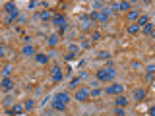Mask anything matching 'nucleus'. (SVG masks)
Listing matches in <instances>:
<instances>
[{"instance_id":"1","label":"nucleus","mask_w":155,"mask_h":116,"mask_svg":"<svg viewBox=\"0 0 155 116\" xmlns=\"http://www.w3.org/2000/svg\"><path fill=\"white\" fill-rule=\"evenodd\" d=\"M68 99H70L68 93H58V95H55V99H53V108H55V110H64Z\"/></svg>"},{"instance_id":"2","label":"nucleus","mask_w":155,"mask_h":116,"mask_svg":"<svg viewBox=\"0 0 155 116\" xmlns=\"http://www.w3.org/2000/svg\"><path fill=\"white\" fill-rule=\"evenodd\" d=\"M116 75L114 68H103V70H97V81H109Z\"/></svg>"},{"instance_id":"3","label":"nucleus","mask_w":155,"mask_h":116,"mask_svg":"<svg viewBox=\"0 0 155 116\" xmlns=\"http://www.w3.org/2000/svg\"><path fill=\"white\" fill-rule=\"evenodd\" d=\"M122 91H124V85H120V83H112V85L105 87L107 95H122Z\"/></svg>"},{"instance_id":"4","label":"nucleus","mask_w":155,"mask_h":116,"mask_svg":"<svg viewBox=\"0 0 155 116\" xmlns=\"http://www.w3.org/2000/svg\"><path fill=\"white\" fill-rule=\"evenodd\" d=\"M87 97H89V89H85V87H79V89H76V93H74L76 101H87Z\"/></svg>"},{"instance_id":"5","label":"nucleus","mask_w":155,"mask_h":116,"mask_svg":"<svg viewBox=\"0 0 155 116\" xmlns=\"http://www.w3.org/2000/svg\"><path fill=\"white\" fill-rule=\"evenodd\" d=\"M53 23L60 27V33L66 29V18H64V16H60V14H58V16H53Z\"/></svg>"},{"instance_id":"6","label":"nucleus","mask_w":155,"mask_h":116,"mask_svg":"<svg viewBox=\"0 0 155 116\" xmlns=\"http://www.w3.org/2000/svg\"><path fill=\"white\" fill-rule=\"evenodd\" d=\"M51 74H53V81H62V72H60V68L58 66H53V70H51Z\"/></svg>"},{"instance_id":"7","label":"nucleus","mask_w":155,"mask_h":116,"mask_svg":"<svg viewBox=\"0 0 155 116\" xmlns=\"http://www.w3.org/2000/svg\"><path fill=\"white\" fill-rule=\"evenodd\" d=\"M109 16H111L109 8H103V12L97 14V21H99V23H105V21H109Z\"/></svg>"},{"instance_id":"8","label":"nucleus","mask_w":155,"mask_h":116,"mask_svg":"<svg viewBox=\"0 0 155 116\" xmlns=\"http://www.w3.org/2000/svg\"><path fill=\"white\" fill-rule=\"evenodd\" d=\"M4 10L8 12V16H18V8H16V4H12V2L4 4Z\"/></svg>"},{"instance_id":"9","label":"nucleus","mask_w":155,"mask_h":116,"mask_svg":"<svg viewBox=\"0 0 155 116\" xmlns=\"http://www.w3.org/2000/svg\"><path fill=\"white\" fill-rule=\"evenodd\" d=\"M0 87H2L4 91H10L12 87H14V83H12V79H10V77H4V79L0 81Z\"/></svg>"},{"instance_id":"10","label":"nucleus","mask_w":155,"mask_h":116,"mask_svg":"<svg viewBox=\"0 0 155 116\" xmlns=\"http://www.w3.org/2000/svg\"><path fill=\"white\" fill-rule=\"evenodd\" d=\"M22 52L25 54V56H35V48L31 47V45H25V47H23V50H22Z\"/></svg>"},{"instance_id":"11","label":"nucleus","mask_w":155,"mask_h":116,"mask_svg":"<svg viewBox=\"0 0 155 116\" xmlns=\"http://www.w3.org/2000/svg\"><path fill=\"white\" fill-rule=\"evenodd\" d=\"M145 23H149V18H147V16H140V18L136 20V25H138V27H144Z\"/></svg>"},{"instance_id":"12","label":"nucleus","mask_w":155,"mask_h":116,"mask_svg":"<svg viewBox=\"0 0 155 116\" xmlns=\"http://www.w3.org/2000/svg\"><path fill=\"white\" fill-rule=\"evenodd\" d=\"M130 6H132L130 2H118V4H116V8H118L120 12H128V10H130Z\"/></svg>"},{"instance_id":"13","label":"nucleus","mask_w":155,"mask_h":116,"mask_svg":"<svg viewBox=\"0 0 155 116\" xmlns=\"http://www.w3.org/2000/svg\"><path fill=\"white\" fill-rule=\"evenodd\" d=\"M35 60L39 64H47L49 62V56H47V54H35Z\"/></svg>"},{"instance_id":"14","label":"nucleus","mask_w":155,"mask_h":116,"mask_svg":"<svg viewBox=\"0 0 155 116\" xmlns=\"http://www.w3.org/2000/svg\"><path fill=\"white\" fill-rule=\"evenodd\" d=\"M10 112H12V114H22V112H23V105H18V103H16V105L12 106Z\"/></svg>"},{"instance_id":"15","label":"nucleus","mask_w":155,"mask_h":116,"mask_svg":"<svg viewBox=\"0 0 155 116\" xmlns=\"http://www.w3.org/2000/svg\"><path fill=\"white\" fill-rule=\"evenodd\" d=\"M126 103H128V101H126V97H122V95H118V97H116V106L124 108V106H126Z\"/></svg>"},{"instance_id":"16","label":"nucleus","mask_w":155,"mask_h":116,"mask_svg":"<svg viewBox=\"0 0 155 116\" xmlns=\"http://www.w3.org/2000/svg\"><path fill=\"white\" fill-rule=\"evenodd\" d=\"M144 97H145V91H144V89H136V91H134V99H138V101H142Z\"/></svg>"},{"instance_id":"17","label":"nucleus","mask_w":155,"mask_h":116,"mask_svg":"<svg viewBox=\"0 0 155 116\" xmlns=\"http://www.w3.org/2000/svg\"><path fill=\"white\" fill-rule=\"evenodd\" d=\"M39 18H41L43 21H49V20H53V16H51V12H49V10L41 12V14H39Z\"/></svg>"},{"instance_id":"18","label":"nucleus","mask_w":155,"mask_h":116,"mask_svg":"<svg viewBox=\"0 0 155 116\" xmlns=\"http://www.w3.org/2000/svg\"><path fill=\"white\" fill-rule=\"evenodd\" d=\"M138 18H140V12L138 10H128V20H138Z\"/></svg>"},{"instance_id":"19","label":"nucleus","mask_w":155,"mask_h":116,"mask_svg":"<svg viewBox=\"0 0 155 116\" xmlns=\"http://www.w3.org/2000/svg\"><path fill=\"white\" fill-rule=\"evenodd\" d=\"M153 33V23H145L144 25V35H151Z\"/></svg>"},{"instance_id":"20","label":"nucleus","mask_w":155,"mask_h":116,"mask_svg":"<svg viewBox=\"0 0 155 116\" xmlns=\"http://www.w3.org/2000/svg\"><path fill=\"white\" fill-rule=\"evenodd\" d=\"M126 31H128V33H132V35H134V33H138V31H140V27H138V25H136V23H130V25H128V29H126Z\"/></svg>"},{"instance_id":"21","label":"nucleus","mask_w":155,"mask_h":116,"mask_svg":"<svg viewBox=\"0 0 155 116\" xmlns=\"http://www.w3.org/2000/svg\"><path fill=\"white\" fill-rule=\"evenodd\" d=\"M89 16H81V27H83V29H85V27H89Z\"/></svg>"},{"instance_id":"22","label":"nucleus","mask_w":155,"mask_h":116,"mask_svg":"<svg viewBox=\"0 0 155 116\" xmlns=\"http://www.w3.org/2000/svg\"><path fill=\"white\" fill-rule=\"evenodd\" d=\"M91 8H93V12L103 10V2H99V0H97V2H93V4H91Z\"/></svg>"},{"instance_id":"23","label":"nucleus","mask_w":155,"mask_h":116,"mask_svg":"<svg viewBox=\"0 0 155 116\" xmlns=\"http://www.w3.org/2000/svg\"><path fill=\"white\" fill-rule=\"evenodd\" d=\"M10 74H12V66H4V68H2V75H4V77H8Z\"/></svg>"},{"instance_id":"24","label":"nucleus","mask_w":155,"mask_h":116,"mask_svg":"<svg viewBox=\"0 0 155 116\" xmlns=\"http://www.w3.org/2000/svg\"><path fill=\"white\" fill-rule=\"evenodd\" d=\"M56 41H58V35H51V37H49V45H51V47H55Z\"/></svg>"},{"instance_id":"25","label":"nucleus","mask_w":155,"mask_h":116,"mask_svg":"<svg viewBox=\"0 0 155 116\" xmlns=\"http://www.w3.org/2000/svg\"><path fill=\"white\" fill-rule=\"evenodd\" d=\"M33 106H35V103H33V101H25V105H23V108H25V110H31Z\"/></svg>"},{"instance_id":"26","label":"nucleus","mask_w":155,"mask_h":116,"mask_svg":"<svg viewBox=\"0 0 155 116\" xmlns=\"http://www.w3.org/2000/svg\"><path fill=\"white\" fill-rule=\"evenodd\" d=\"M153 72H155V66L149 64V66H147V77H149V79H151V74H153Z\"/></svg>"},{"instance_id":"27","label":"nucleus","mask_w":155,"mask_h":116,"mask_svg":"<svg viewBox=\"0 0 155 116\" xmlns=\"http://www.w3.org/2000/svg\"><path fill=\"white\" fill-rule=\"evenodd\" d=\"M97 56H99L101 60H107V58H109V52H107V50H101V52L97 54Z\"/></svg>"},{"instance_id":"28","label":"nucleus","mask_w":155,"mask_h":116,"mask_svg":"<svg viewBox=\"0 0 155 116\" xmlns=\"http://www.w3.org/2000/svg\"><path fill=\"white\" fill-rule=\"evenodd\" d=\"M89 95H93V97H99V95H101V89H97V87H93V91H89Z\"/></svg>"},{"instance_id":"29","label":"nucleus","mask_w":155,"mask_h":116,"mask_svg":"<svg viewBox=\"0 0 155 116\" xmlns=\"http://www.w3.org/2000/svg\"><path fill=\"white\" fill-rule=\"evenodd\" d=\"M114 114H116V116H124V108L116 106V108H114Z\"/></svg>"},{"instance_id":"30","label":"nucleus","mask_w":155,"mask_h":116,"mask_svg":"<svg viewBox=\"0 0 155 116\" xmlns=\"http://www.w3.org/2000/svg\"><path fill=\"white\" fill-rule=\"evenodd\" d=\"M78 81H79V77H74V79L70 81V87H74V89H78Z\"/></svg>"},{"instance_id":"31","label":"nucleus","mask_w":155,"mask_h":116,"mask_svg":"<svg viewBox=\"0 0 155 116\" xmlns=\"http://www.w3.org/2000/svg\"><path fill=\"white\" fill-rule=\"evenodd\" d=\"M89 20H91V21H97V12H91V14H89Z\"/></svg>"},{"instance_id":"32","label":"nucleus","mask_w":155,"mask_h":116,"mask_svg":"<svg viewBox=\"0 0 155 116\" xmlns=\"http://www.w3.org/2000/svg\"><path fill=\"white\" fill-rule=\"evenodd\" d=\"M12 101H14L12 97H6V99H4V105H12Z\"/></svg>"},{"instance_id":"33","label":"nucleus","mask_w":155,"mask_h":116,"mask_svg":"<svg viewBox=\"0 0 155 116\" xmlns=\"http://www.w3.org/2000/svg\"><path fill=\"white\" fill-rule=\"evenodd\" d=\"M76 50H78V45H72V47H70V52L74 54V52H76Z\"/></svg>"},{"instance_id":"34","label":"nucleus","mask_w":155,"mask_h":116,"mask_svg":"<svg viewBox=\"0 0 155 116\" xmlns=\"http://www.w3.org/2000/svg\"><path fill=\"white\" fill-rule=\"evenodd\" d=\"M4 52H6V48H4V47H2V45H0V58H2V56H4Z\"/></svg>"}]
</instances>
